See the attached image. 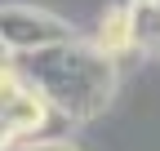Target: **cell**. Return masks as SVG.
<instances>
[{"label":"cell","mask_w":160,"mask_h":151,"mask_svg":"<svg viewBox=\"0 0 160 151\" xmlns=\"http://www.w3.org/2000/svg\"><path fill=\"white\" fill-rule=\"evenodd\" d=\"M22 151H76L67 138H58V142H22Z\"/></svg>","instance_id":"obj_5"},{"label":"cell","mask_w":160,"mask_h":151,"mask_svg":"<svg viewBox=\"0 0 160 151\" xmlns=\"http://www.w3.org/2000/svg\"><path fill=\"white\" fill-rule=\"evenodd\" d=\"M13 71L22 76L58 116H67L71 124L98 116L111 102V93H116V62L102 58L93 45H80V40L22 53L13 62Z\"/></svg>","instance_id":"obj_1"},{"label":"cell","mask_w":160,"mask_h":151,"mask_svg":"<svg viewBox=\"0 0 160 151\" xmlns=\"http://www.w3.org/2000/svg\"><path fill=\"white\" fill-rule=\"evenodd\" d=\"M102 58H120V53L129 49V18L125 9H107L102 22H98V45H93Z\"/></svg>","instance_id":"obj_4"},{"label":"cell","mask_w":160,"mask_h":151,"mask_svg":"<svg viewBox=\"0 0 160 151\" xmlns=\"http://www.w3.org/2000/svg\"><path fill=\"white\" fill-rule=\"evenodd\" d=\"M129 5H133V0H129Z\"/></svg>","instance_id":"obj_8"},{"label":"cell","mask_w":160,"mask_h":151,"mask_svg":"<svg viewBox=\"0 0 160 151\" xmlns=\"http://www.w3.org/2000/svg\"><path fill=\"white\" fill-rule=\"evenodd\" d=\"M9 147H13V134H9V124L0 120V151H9Z\"/></svg>","instance_id":"obj_6"},{"label":"cell","mask_w":160,"mask_h":151,"mask_svg":"<svg viewBox=\"0 0 160 151\" xmlns=\"http://www.w3.org/2000/svg\"><path fill=\"white\" fill-rule=\"evenodd\" d=\"M125 18H129V49L156 53L160 49V9L151 5V0H133V5L125 9Z\"/></svg>","instance_id":"obj_3"},{"label":"cell","mask_w":160,"mask_h":151,"mask_svg":"<svg viewBox=\"0 0 160 151\" xmlns=\"http://www.w3.org/2000/svg\"><path fill=\"white\" fill-rule=\"evenodd\" d=\"M67 40H76V31L62 13H49L36 5H0V45L18 58L49 45H67Z\"/></svg>","instance_id":"obj_2"},{"label":"cell","mask_w":160,"mask_h":151,"mask_svg":"<svg viewBox=\"0 0 160 151\" xmlns=\"http://www.w3.org/2000/svg\"><path fill=\"white\" fill-rule=\"evenodd\" d=\"M0 67H9V49L5 45H0Z\"/></svg>","instance_id":"obj_7"}]
</instances>
